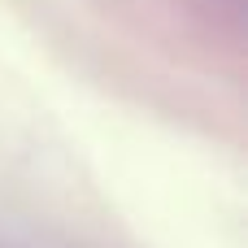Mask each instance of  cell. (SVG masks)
<instances>
[]
</instances>
